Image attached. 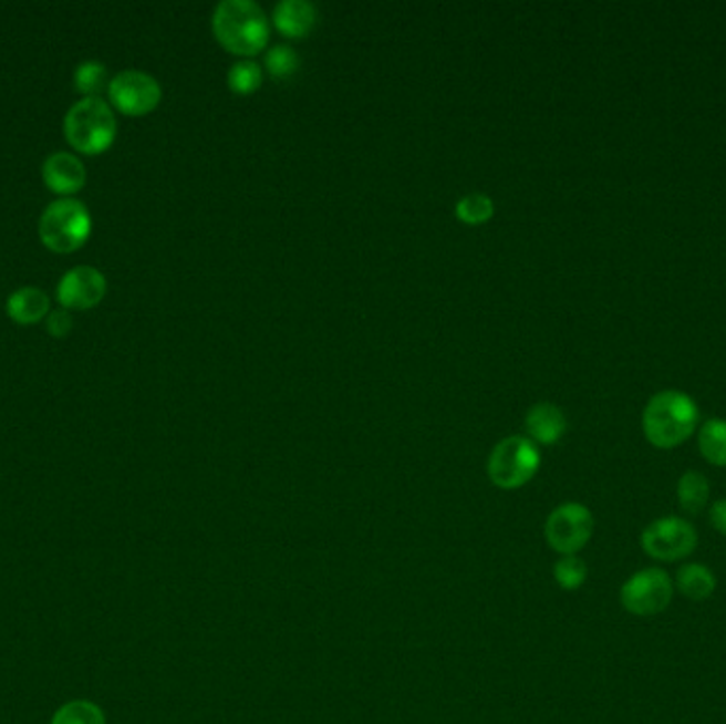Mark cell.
Here are the masks:
<instances>
[{"label": "cell", "instance_id": "cell-1", "mask_svg": "<svg viewBox=\"0 0 726 724\" xmlns=\"http://www.w3.org/2000/svg\"><path fill=\"white\" fill-rule=\"evenodd\" d=\"M697 425V402L688 393L675 389L652 395L642 414L644 436L656 448H675L684 444L695 434Z\"/></svg>", "mask_w": 726, "mask_h": 724}, {"label": "cell", "instance_id": "cell-16", "mask_svg": "<svg viewBox=\"0 0 726 724\" xmlns=\"http://www.w3.org/2000/svg\"><path fill=\"white\" fill-rule=\"evenodd\" d=\"M677 499L688 515H699L709 501V480L695 469H688L677 480Z\"/></svg>", "mask_w": 726, "mask_h": 724}, {"label": "cell", "instance_id": "cell-20", "mask_svg": "<svg viewBox=\"0 0 726 724\" xmlns=\"http://www.w3.org/2000/svg\"><path fill=\"white\" fill-rule=\"evenodd\" d=\"M455 215L459 221H464L467 226H483L487 221H491L495 215L494 200L487 194H467L464 196L457 207H455Z\"/></svg>", "mask_w": 726, "mask_h": 724}, {"label": "cell", "instance_id": "cell-22", "mask_svg": "<svg viewBox=\"0 0 726 724\" xmlns=\"http://www.w3.org/2000/svg\"><path fill=\"white\" fill-rule=\"evenodd\" d=\"M261 79L263 75H261V66L258 62L240 60L228 73V85L236 94L247 96V94H253L260 90Z\"/></svg>", "mask_w": 726, "mask_h": 724}, {"label": "cell", "instance_id": "cell-8", "mask_svg": "<svg viewBox=\"0 0 726 724\" xmlns=\"http://www.w3.org/2000/svg\"><path fill=\"white\" fill-rule=\"evenodd\" d=\"M697 529L677 517H663L642 531V548L652 559L672 563L688 557L697 548Z\"/></svg>", "mask_w": 726, "mask_h": 724}, {"label": "cell", "instance_id": "cell-7", "mask_svg": "<svg viewBox=\"0 0 726 724\" xmlns=\"http://www.w3.org/2000/svg\"><path fill=\"white\" fill-rule=\"evenodd\" d=\"M674 597V582L665 569L649 568L633 573L621 589L624 610L635 617L663 612Z\"/></svg>", "mask_w": 726, "mask_h": 724}, {"label": "cell", "instance_id": "cell-15", "mask_svg": "<svg viewBox=\"0 0 726 724\" xmlns=\"http://www.w3.org/2000/svg\"><path fill=\"white\" fill-rule=\"evenodd\" d=\"M675 585L682 596L693 601H703L716 591V576L703 563H686L677 569Z\"/></svg>", "mask_w": 726, "mask_h": 724}, {"label": "cell", "instance_id": "cell-6", "mask_svg": "<svg viewBox=\"0 0 726 724\" xmlns=\"http://www.w3.org/2000/svg\"><path fill=\"white\" fill-rule=\"evenodd\" d=\"M595 531L593 513L578 501H566L557 506L546 518V542L561 557L580 552L591 542Z\"/></svg>", "mask_w": 726, "mask_h": 724}, {"label": "cell", "instance_id": "cell-19", "mask_svg": "<svg viewBox=\"0 0 726 724\" xmlns=\"http://www.w3.org/2000/svg\"><path fill=\"white\" fill-rule=\"evenodd\" d=\"M50 724H106L101 705L87 699H75L58 707Z\"/></svg>", "mask_w": 726, "mask_h": 724}, {"label": "cell", "instance_id": "cell-23", "mask_svg": "<svg viewBox=\"0 0 726 724\" xmlns=\"http://www.w3.org/2000/svg\"><path fill=\"white\" fill-rule=\"evenodd\" d=\"M266 71L274 79L293 77L302 64L300 55L289 48V45H274L270 52L266 53Z\"/></svg>", "mask_w": 726, "mask_h": 724}, {"label": "cell", "instance_id": "cell-21", "mask_svg": "<svg viewBox=\"0 0 726 724\" xmlns=\"http://www.w3.org/2000/svg\"><path fill=\"white\" fill-rule=\"evenodd\" d=\"M552 573L563 591H578L589 578V568L578 555H566L554 563Z\"/></svg>", "mask_w": 726, "mask_h": 724}, {"label": "cell", "instance_id": "cell-24", "mask_svg": "<svg viewBox=\"0 0 726 724\" xmlns=\"http://www.w3.org/2000/svg\"><path fill=\"white\" fill-rule=\"evenodd\" d=\"M45 325H48V332L53 338H64L66 334H71V330H73V314L66 309H55V311L48 314Z\"/></svg>", "mask_w": 726, "mask_h": 724}, {"label": "cell", "instance_id": "cell-17", "mask_svg": "<svg viewBox=\"0 0 726 724\" xmlns=\"http://www.w3.org/2000/svg\"><path fill=\"white\" fill-rule=\"evenodd\" d=\"M699 451L707 464L726 467V421L709 418L701 425Z\"/></svg>", "mask_w": 726, "mask_h": 724}, {"label": "cell", "instance_id": "cell-25", "mask_svg": "<svg viewBox=\"0 0 726 724\" xmlns=\"http://www.w3.org/2000/svg\"><path fill=\"white\" fill-rule=\"evenodd\" d=\"M709 523L712 527L726 536V497L725 499H718L712 504V510H709Z\"/></svg>", "mask_w": 726, "mask_h": 724}, {"label": "cell", "instance_id": "cell-4", "mask_svg": "<svg viewBox=\"0 0 726 724\" xmlns=\"http://www.w3.org/2000/svg\"><path fill=\"white\" fill-rule=\"evenodd\" d=\"M92 234V215L77 198H58L39 219L41 242L53 254H73Z\"/></svg>", "mask_w": 726, "mask_h": 724}, {"label": "cell", "instance_id": "cell-18", "mask_svg": "<svg viewBox=\"0 0 726 724\" xmlns=\"http://www.w3.org/2000/svg\"><path fill=\"white\" fill-rule=\"evenodd\" d=\"M75 87L83 99H103V90H108L111 79L106 75V66L98 60H85L75 69Z\"/></svg>", "mask_w": 726, "mask_h": 724}, {"label": "cell", "instance_id": "cell-5", "mask_svg": "<svg viewBox=\"0 0 726 724\" xmlns=\"http://www.w3.org/2000/svg\"><path fill=\"white\" fill-rule=\"evenodd\" d=\"M542 466L540 448L527 436H508L495 444L489 455V478L495 487L504 492H515L536 478Z\"/></svg>", "mask_w": 726, "mask_h": 724}, {"label": "cell", "instance_id": "cell-9", "mask_svg": "<svg viewBox=\"0 0 726 724\" xmlns=\"http://www.w3.org/2000/svg\"><path fill=\"white\" fill-rule=\"evenodd\" d=\"M108 101L111 104L131 117H141L156 111L162 101V85L156 77L143 71H122L108 83Z\"/></svg>", "mask_w": 726, "mask_h": 724}, {"label": "cell", "instance_id": "cell-12", "mask_svg": "<svg viewBox=\"0 0 726 724\" xmlns=\"http://www.w3.org/2000/svg\"><path fill=\"white\" fill-rule=\"evenodd\" d=\"M525 427H527V438L536 444H557L566 436L568 432V418L563 411L550 402H540L529 408L525 416Z\"/></svg>", "mask_w": 726, "mask_h": 724}, {"label": "cell", "instance_id": "cell-11", "mask_svg": "<svg viewBox=\"0 0 726 724\" xmlns=\"http://www.w3.org/2000/svg\"><path fill=\"white\" fill-rule=\"evenodd\" d=\"M43 182L53 194L62 198H71L73 194L83 189V185L87 182V173L81 157L66 152H55L43 162Z\"/></svg>", "mask_w": 726, "mask_h": 724}, {"label": "cell", "instance_id": "cell-2", "mask_svg": "<svg viewBox=\"0 0 726 724\" xmlns=\"http://www.w3.org/2000/svg\"><path fill=\"white\" fill-rule=\"evenodd\" d=\"M217 41L236 55H258L270 39V24L253 0H221L212 13Z\"/></svg>", "mask_w": 726, "mask_h": 724}, {"label": "cell", "instance_id": "cell-14", "mask_svg": "<svg viewBox=\"0 0 726 724\" xmlns=\"http://www.w3.org/2000/svg\"><path fill=\"white\" fill-rule=\"evenodd\" d=\"M52 312L50 296L41 287H20L7 300V314L18 325H34L48 319Z\"/></svg>", "mask_w": 726, "mask_h": 724}, {"label": "cell", "instance_id": "cell-13", "mask_svg": "<svg viewBox=\"0 0 726 724\" xmlns=\"http://www.w3.org/2000/svg\"><path fill=\"white\" fill-rule=\"evenodd\" d=\"M319 20V11L307 0H283L274 7L272 22L287 39L309 37Z\"/></svg>", "mask_w": 726, "mask_h": 724}, {"label": "cell", "instance_id": "cell-10", "mask_svg": "<svg viewBox=\"0 0 726 724\" xmlns=\"http://www.w3.org/2000/svg\"><path fill=\"white\" fill-rule=\"evenodd\" d=\"M106 279L94 266L71 268L55 287V298L66 311H90L103 302Z\"/></svg>", "mask_w": 726, "mask_h": 724}, {"label": "cell", "instance_id": "cell-3", "mask_svg": "<svg viewBox=\"0 0 726 724\" xmlns=\"http://www.w3.org/2000/svg\"><path fill=\"white\" fill-rule=\"evenodd\" d=\"M64 136L83 156L104 154L117 136L113 106L104 99H81L66 111Z\"/></svg>", "mask_w": 726, "mask_h": 724}]
</instances>
